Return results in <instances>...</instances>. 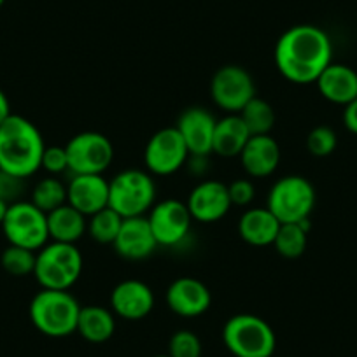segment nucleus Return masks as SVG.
Listing matches in <instances>:
<instances>
[{"label":"nucleus","mask_w":357,"mask_h":357,"mask_svg":"<svg viewBox=\"0 0 357 357\" xmlns=\"http://www.w3.org/2000/svg\"><path fill=\"white\" fill-rule=\"evenodd\" d=\"M4 4H6V0H0V8H2Z\"/></svg>","instance_id":"obj_39"},{"label":"nucleus","mask_w":357,"mask_h":357,"mask_svg":"<svg viewBox=\"0 0 357 357\" xmlns=\"http://www.w3.org/2000/svg\"><path fill=\"white\" fill-rule=\"evenodd\" d=\"M23 193V178L15 177L11 174L0 170V200L8 202L9 205L20 202V195Z\"/></svg>","instance_id":"obj_34"},{"label":"nucleus","mask_w":357,"mask_h":357,"mask_svg":"<svg viewBox=\"0 0 357 357\" xmlns=\"http://www.w3.org/2000/svg\"><path fill=\"white\" fill-rule=\"evenodd\" d=\"M190 149L175 126L161 128L147 140L144 149V165L151 175H167L178 172L190 160Z\"/></svg>","instance_id":"obj_11"},{"label":"nucleus","mask_w":357,"mask_h":357,"mask_svg":"<svg viewBox=\"0 0 357 357\" xmlns=\"http://www.w3.org/2000/svg\"><path fill=\"white\" fill-rule=\"evenodd\" d=\"M40 168L47 172L51 175L63 174L68 170V158L65 146H46L43 154V163Z\"/></svg>","instance_id":"obj_32"},{"label":"nucleus","mask_w":357,"mask_h":357,"mask_svg":"<svg viewBox=\"0 0 357 357\" xmlns=\"http://www.w3.org/2000/svg\"><path fill=\"white\" fill-rule=\"evenodd\" d=\"M329 63H333V44L319 26H291L277 40L275 65L293 84H312Z\"/></svg>","instance_id":"obj_1"},{"label":"nucleus","mask_w":357,"mask_h":357,"mask_svg":"<svg viewBox=\"0 0 357 357\" xmlns=\"http://www.w3.org/2000/svg\"><path fill=\"white\" fill-rule=\"evenodd\" d=\"M167 305L178 317H200L211 308V289L193 277H178L168 286Z\"/></svg>","instance_id":"obj_14"},{"label":"nucleus","mask_w":357,"mask_h":357,"mask_svg":"<svg viewBox=\"0 0 357 357\" xmlns=\"http://www.w3.org/2000/svg\"><path fill=\"white\" fill-rule=\"evenodd\" d=\"M222 342L235 357H272L277 336L272 326L259 315L236 314L226 321Z\"/></svg>","instance_id":"obj_5"},{"label":"nucleus","mask_w":357,"mask_h":357,"mask_svg":"<svg viewBox=\"0 0 357 357\" xmlns=\"http://www.w3.org/2000/svg\"><path fill=\"white\" fill-rule=\"evenodd\" d=\"M153 357H170L168 354H161V356H153Z\"/></svg>","instance_id":"obj_38"},{"label":"nucleus","mask_w":357,"mask_h":357,"mask_svg":"<svg viewBox=\"0 0 357 357\" xmlns=\"http://www.w3.org/2000/svg\"><path fill=\"white\" fill-rule=\"evenodd\" d=\"M37 252L18 245H9L0 256V264L13 277L33 275Z\"/></svg>","instance_id":"obj_29"},{"label":"nucleus","mask_w":357,"mask_h":357,"mask_svg":"<svg viewBox=\"0 0 357 357\" xmlns=\"http://www.w3.org/2000/svg\"><path fill=\"white\" fill-rule=\"evenodd\" d=\"M123 218L111 207L102 208L97 214L89 215L88 218V235L95 240V242L102 243V245H112L118 236L119 229H121Z\"/></svg>","instance_id":"obj_28"},{"label":"nucleus","mask_w":357,"mask_h":357,"mask_svg":"<svg viewBox=\"0 0 357 357\" xmlns=\"http://www.w3.org/2000/svg\"><path fill=\"white\" fill-rule=\"evenodd\" d=\"M156 204V184L147 170L119 172L109 181V207L123 219L146 215Z\"/></svg>","instance_id":"obj_6"},{"label":"nucleus","mask_w":357,"mask_h":357,"mask_svg":"<svg viewBox=\"0 0 357 357\" xmlns=\"http://www.w3.org/2000/svg\"><path fill=\"white\" fill-rule=\"evenodd\" d=\"M112 247L116 254L126 261H142L149 257L156 250L158 242L153 235L147 215L123 219L121 229Z\"/></svg>","instance_id":"obj_16"},{"label":"nucleus","mask_w":357,"mask_h":357,"mask_svg":"<svg viewBox=\"0 0 357 357\" xmlns=\"http://www.w3.org/2000/svg\"><path fill=\"white\" fill-rule=\"evenodd\" d=\"M67 204L86 218L109 207V181L104 175H72L67 184Z\"/></svg>","instance_id":"obj_18"},{"label":"nucleus","mask_w":357,"mask_h":357,"mask_svg":"<svg viewBox=\"0 0 357 357\" xmlns=\"http://www.w3.org/2000/svg\"><path fill=\"white\" fill-rule=\"evenodd\" d=\"M170 357H202V342L190 329H178L168 342Z\"/></svg>","instance_id":"obj_30"},{"label":"nucleus","mask_w":357,"mask_h":357,"mask_svg":"<svg viewBox=\"0 0 357 357\" xmlns=\"http://www.w3.org/2000/svg\"><path fill=\"white\" fill-rule=\"evenodd\" d=\"M218 119L204 107H188L177 118L175 128L183 135L191 156H208Z\"/></svg>","instance_id":"obj_15"},{"label":"nucleus","mask_w":357,"mask_h":357,"mask_svg":"<svg viewBox=\"0 0 357 357\" xmlns=\"http://www.w3.org/2000/svg\"><path fill=\"white\" fill-rule=\"evenodd\" d=\"M11 114H13L11 104H9V100H8V95H6L4 91L0 89V125H2V123H4Z\"/></svg>","instance_id":"obj_36"},{"label":"nucleus","mask_w":357,"mask_h":357,"mask_svg":"<svg viewBox=\"0 0 357 357\" xmlns=\"http://www.w3.org/2000/svg\"><path fill=\"white\" fill-rule=\"evenodd\" d=\"M0 226L9 245H18L37 252L50 242L47 214L37 208L32 202L20 200L9 205L8 215Z\"/></svg>","instance_id":"obj_8"},{"label":"nucleus","mask_w":357,"mask_h":357,"mask_svg":"<svg viewBox=\"0 0 357 357\" xmlns=\"http://www.w3.org/2000/svg\"><path fill=\"white\" fill-rule=\"evenodd\" d=\"M282 222L266 207L247 208L238 219V235L245 243L254 247L273 245Z\"/></svg>","instance_id":"obj_21"},{"label":"nucleus","mask_w":357,"mask_h":357,"mask_svg":"<svg viewBox=\"0 0 357 357\" xmlns=\"http://www.w3.org/2000/svg\"><path fill=\"white\" fill-rule=\"evenodd\" d=\"M319 93L331 104L347 105L357 98V72L343 63H329L315 81Z\"/></svg>","instance_id":"obj_20"},{"label":"nucleus","mask_w":357,"mask_h":357,"mask_svg":"<svg viewBox=\"0 0 357 357\" xmlns=\"http://www.w3.org/2000/svg\"><path fill=\"white\" fill-rule=\"evenodd\" d=\"M212 102L226 114H238L256 95L252 75L240 65H225L211 81Z\"/></svg>","instance_id":"obj_10"},{"label":"nucleus","mask_w":357,"mask_h":357,"mask_svg":"<svg viewBox=\"0 0 357 357\" xmlns=\"http://www.w3.org/2000/svg\"><path fill=\"white\" fill-rule=\"evenodd\" d=\"M242 121L245 123L250 135H270L277 121L275 109L264 98L254 97L242 111L238 112Z\"/></svg>","instance_id":"obj_26"},{"label":"nucleus","mask_w":357,"mask_h":357,"mask_svg":"<svg viewBox=\"0 0 357 357\" xmlns=\"http://www.w3.org/2000/svg\"><path fill=\"white\" fill-rule=\"evenodd\" d=\"M336 144H338L336 132L324 125L315 126L307 137V149L315 158H326L333 154V151L336 149Z\"/></svg>","instance_id":"obj_31"},{"label":"nucleus","mask_w":357,"mask_h":357,"mask_svg":"<svg viewBox=\"0 0 357 357\" xmlns=\"http://www.w3.org/2000/svg\"><path fill=\"white\" fill-rule=\"evenodd\" d=\"M308 229H310L308 219L301 222L280 225L279 233L273 240V249L286 259H296V257L303 256V252L307 250Z\"/></svg>","instance_id":"obj_25"},{"label":"nucleus","mask_w":357,"mask_h":357,"mask_svg":"<svg viewBox=\"0 0 357 357\" xmlns=\"http://www.w3.org/2000/svg\"><path fill=\"white\" fill-rule=\"evenodd\" d=\"M186 205L193 221L204 222V225L221 221L233 207L229 200L228 184L219 183L214 178H205L191 190Z\"/></svg>","instance_id":"obj_13"},{"label":"nucleus","mask_w":357,"mask_h":357,"mask_svg":"<svg viewBox=\"0 0 357 357\" xmlns=\"http://www.w3.org/2000/svg\"><path fill=\"white\" fill-rule=\"evenodd\" d=\"M250 137L252 135L238 114H226L215 123L212 153L222 158H238Z\"/></svg>","instance_id":"obj_22"},{"label":"nucleus","mask_w":357,"mask_h":357,"mask_svg":"<svg viewBox=\"0 0 357 357\" xmlns=\"http://www.w3.org/2000/svg\"><path fill=\"white\" fill-rule=\"evenodd\" d=\"M153 308L154 293L142 280H123L112 289L111 310L125 321H142Z\"/></svg>","instance_id":"obj_17"},{"label":"nucleus","mask_w":357,"mask_h":357,"mask_svg":"<svg viewBox=\"0 0 357 357\" xmlns=\"http://www.w3.org/2000/svg\"><path fill=\"white\" fill-rule=\"evenodd\" d=\"M47 229L51 242L77 243L88 231V218L65 204L47 214Z\"/></svg>","instance_id":"obj_24"},{"label":"nucleus","mask_w":357,"mask_h":357,"mask_svg":"<svg viewBox=\"0 0 357 357\" xmlns=\"http://www.w3.org/2000/svg\"><path fill=\"white\" fill-rule=\"evenodd\" d=\"M46 149L43 133L32 121L11 114L0 125V170L20 178H29L43 163Z\"/></svg>","instance_id":"obj_2"},{"label":"nucleus","mask_w":357,"mask_h":357,"mask_svg":"<svg viewBox=\"0 0 357 357\" xmlns=\"http://www.w3.org/2000/svg\"><path fill=\"white\" fill-rule=\"evenodd\" d=\"M81 305L68 291L43 289L29 307L33 328L51 338H65L77 329Z\"/></svg>","instance_id":"obj_3"},{"label":"nucleus","mask_w":357,"mask_h":357,"mask_svg":"<svg viewBox=\"0 0 357 357\" xmlns=\"http://www.w3.org/2000/svg\"><path fill=\"white\" fill-rule=\"evenodd\" d=\"M72 175H104L114 160V146L98 132H81L65 146Z\"/></svg>","instance_id":"obj_9"},{"label":"nucleus","mask_w":357,"mask_h":357,"mask_svg":"<svg viewBox=\"0 0 357 357\" xmlns=\"http://www.w3.org/2000/svg\"><path fill=\"white\" fill-rule=\"evenodd\" d=\"M149 225L158 245L174 247L183 242L190 235L193 218L188 211L186 202L168 198L158 202L149 211Z\"/></svg>","instance_id":"obj_12"},{"label":"nucleus","mask_w":357,"mask_h":357,"mask_svg":"<svg viewBox=\"0 0 357 357\" xmlns=\"http://www.w3.org/2000/svg\"><path fill=\"white\" fill-rule=\"evenodd\" d=\"M37 208L50 214V212L56 211L58 207L67 204V184H63L60 178L46 177L36 184L32 190V198H30Z\"/></svg>","instance_id":"obj_27"},{"label":"nucleus","mask_w":357,"mask_h":357,"mask_svg":"<svg viewBox=\"0 0 357 357\" xmlns=\"http://www.w3.org/2000/svg\"><path fill=\"white\" fill-rule=\"evenodd\" d=\"M343 125H345V128L349 132L357 135V98L345 105V111H343Z\"/></svg>","instance_id":"obj_35"},{"label":"nucleus","mask_w":357,"mask_h":357,"mask_svg":"<svg viewBox=\"0 0 357 357\" xmlns=\"http://www.w3.org/2000/svg\"><path fill=\"white\" fill-rule=\"evenodd\" d=\"M315 207V190L303 175L280 177L266 198V208L282 225L301 222L310 218Z\"/></svg>","instance_id":"obj_7"},{"label":"nucleus","mask_w":357,"mask_h":357,"mask_svg":"<svg viewBox=\"0 0 357 357\" xmlns=\"http://www.w3.org/2000/svg\"><path fill=\"white\" fill-rule=\"evenodd\" d=\"M228 193L231 205L236 207H249L256 197V188H254L250 178H236L231 184H228Z\"/></svg>","instance_id":"obj_33"},{"label":"nucleus","mask_w":357,"mask_h":357,"mask_svg":"<svg viewBox=\"0 0 357 357\" xmlns=\"http://www.w3.org/2000/svg\"><path fill=\"white\" fill-rule=\"evenodd\" d=\"M238 158L249 177H270L280 163V146L272 135H252Z\"/></svg>","instance_id":"obj_19"},{"label":"nucleus","mask_w":357,"mask_h":357,"mask_svg":"<svg viewBox=\"0 0 357 357\" xmlns=\"http://www.w3.org/2000/svg\"><path fill=\"white\" fill-rule=\"evenodd\" d=\"M8 211H9V204L4 200H0V225L4 222L6 215H8Z\"/></svg>","instance_id":"obj_37"},{"label":"nucleus","mask_w":357,"mask_h":357,"mask_svg":"<svg viewBox=\"0 0 357 357\" xmlns=\"http://www.w3.org/2000/svg\"><path fill=\"white\" fill-rule=\"evenodd\" d=\"M82 266L84 259L75 243L47 242L37 250L33 277L43 289L68 291L81 279Z\"/></svg>","instance_id":"obj_4"},{"label":"nucleus","mask_w":357,"mask_h":357,"mask_svg":"<svg viewBox=\"0 0 357 357\" xmlns=\"http://www.w3.org/2000/svg\"><path fill=\"white\" fill-rule=\"evenodd\" d=\"M116 331V315L111 308L102 305H84L81 307L75 333L89 343H105Z\"/></svg>","instance_id":"obj_23"}]
</instances>
